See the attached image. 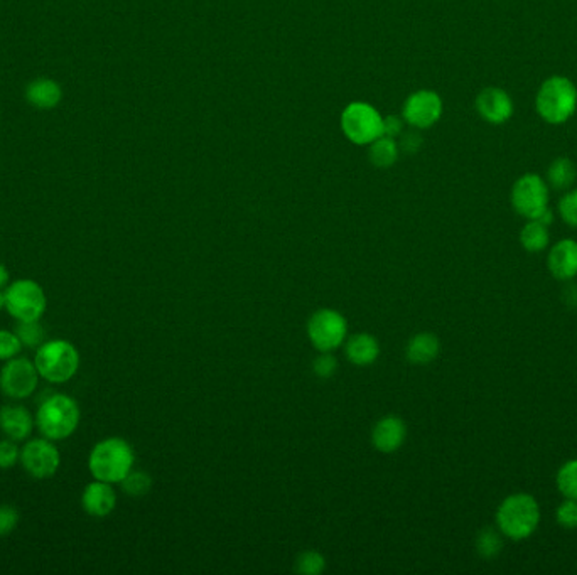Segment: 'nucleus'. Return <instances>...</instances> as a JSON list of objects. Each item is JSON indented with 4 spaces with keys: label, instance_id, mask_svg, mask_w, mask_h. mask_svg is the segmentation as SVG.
I'll return each mask as SVG.
<instances>
[{
    "label": "nucleus",
    "instance_id": "5",
    "mask_svg": "<svg viewBox=\"0 0 577 575\" xmlns=\"http://www.w3.org/2000/svg\"><path fill=\"white\" fill-rule=\"evenodd\" d=\"M536 107L538 115L549 124L567 122L576 113V84L565 76H550L538 88Z\"/></svg>",
    "mask_w": 577,
    "mask_h": 575
},
{
    "label": "nucleus",
    "instance_id": "18",
    "mask_svg": "<svg viewBox=\"0 0 577 575\" xmlns=\"http://www.w3.org/2000/svg\"><path fill=\"white\" fill-rule=\"evenodd\" d=\"M344 353L350 363L357 367H370L380 357V344L368 332H358L346 341Z\"/></svg>",
    "mask_w": 577,
    "mask_h": 575
},
{
    "label": "nucleus",
    "instance_id": "17",
    "mask_svg": "<svg viewBox=\"0 0 577 575\" xmlns=\"http://www.w3.org/2000/svg\"><path fill=\"white\" fill-rule=\"evenodd\" d=\"M34 419L22 405H4L0 409V430L11 440H26L32 434Z\"/></svg>",
    "mask_w": 577,
    "mask_h": 575
},
{
    "label": "nucleus",
    "instance_id": "2",
    "mask_svg": "<svg viewBox=\"0 0 577 575\" xmlns=\"http://www.w3.org/2000/svg\"><path fill=\"white\" fill-rule=\"evenodd\" d=\"M538 523L540 507L532 494H510L496 509L498 530L515 542L532 536Z\"/></svg>",
    "mask_w": 577,
    "mask_h": 575
},
{
    "label": "nucleus",
    "instance_id": "24",
    "mask_svg": "<svg viewBox=\"0 0 577 575\" xmlns=\"http://www.w3.org/2000/svg\"><path fill=\"white\" fill-rule=\"evenodd\" d=\"M555 484L564 498L577 500V459L567 461L565 464L559 467L557 476H555Z\"/></svg>",
    "mask_w": 577,
    "mask_h": 575
},
{
    "label": "nucleus",
    "instance_id": "6",
    "mask_svg": "<svg viewBox=\"0 0 577 575\" xmlns=\"http://www.w3.org/2000/svg\"><path fill=\"white\" fill-rule=\"evenodd\" d=\"M4 297H5V311L19 323L40 321L48 307L44 288L36 280H31V279L14 280L9 288H5Z\"/></svg>",
    "mask_w": 577,
    "mask_h": 575
},
{
    "label": "nucleus",
    "instance_id": "35",
    "mask_svg": "<svg viewBox=\"0 0 577 575\" xmlns=\"http://www.w3.org/2000/svg\"><path fill=\"white\" fill-rule=\"evenodd\" d=\"M402 130V122L397 117H388L384 119V136L386 137H395Z\"/></svg>",
    "mask_w": 577,
    "mask_h": 575
},
{
    "label": "nucleus",
    "instance_id": "11",
    "mask_svg": "<svg viewBox=\"0 0 577 575\" xmlns=\"http://www.w3.org/2000/svg\"><path fill=\"white\" fill-rule=\"evenodd\" d=\"M19 463L31 478L48 480L58 473L61 464V456L55 446V440L46 438H32L21 449Z\"/></svg>",
    "mask_w": 577,
    "mask_h": 575
},
{
    "label": "nucleus",
    "instance_id": "33",
    "mask_svg": "<svg viewBox=\"0 0 577 575\" xmlns=\"http://www.w3.org/2000/svg\"><path fill=\"white\" fill-rule=\"evenodd\" d=\"M19 511L13 505H0V536L13 534L19 525Z\"/></svg>",
    "mask_w": 577,
    "mask_h": 575
},
{
    "label": "nucleus",
    "instance_id": "20",
    "mask_svg": "<svg viewBox=\"0 0 577 575\" xmlns=\"http://www.w3.org/2000/svg\"><path fill=\"white\" fill-rule=\"evenodd\" d=\"M440 351V341L432 332H419L407 344L405 357L413 365L432 363Z\"/></svg>",
    "mask_w": 577,
    "mask_h": 575
},
{
    "label": "nucleus",
    "instance_id": "19",
    "mask_svg": "<svg viewBox=\"0 0 577 575\" xmlns=\"http://www.w3.org/2000/svg\"><path fill=\"white\" fill-rule=\"evenodd\" d=\"M26 98H28L29 103L36 109H55L63 98V90L55 80L40 78V80L29 83L28 88H26Z\"/></svg>",
    "mask_w": 577,
    "mask_h": 575
},
{
    "label": "nucleus",
    "instance_id": "25",
    "mask_svg": "<svg viewBox=\"0 0 577 575\" xmlns=\"http://www.w3.org/2000/svg\"><path fill=\"white\" fill-rule=\"evenodd\" d=\"M502 548H503V540L500 530L496 532L493 528H484L476 536V552L483 559H493L502 552Z\"/></svg>",
    "mask_w": 577,
    "mask_h": 575
},
{
    "label": "nucleus",
    "instance_id": "23",
    "mask_svg": "<svg viewBox=\"0 0 577 575\" xmlns=\"http://www.w3.org/2000/svg\"><path fill=\"white\" fill-rule=\"evenodd\" d=\"M397 155H399V152H397V144L394 142V138L382 136V137L371 142L368 157H370L371 164L375 167L385 169V167L395 164Z\"/></svg>",
    "mask_w": 577,
    "mask_h": 575
},
{
    "label": "nucleus",
    "instance_id": "29",
    "mask_svg": "<svg viewBox=\"0 0 577 575\" xmlns=\"http://www.w3.org/2000/svg\"><path fill=\"white\" fill-rule=\"evenodd\" d=\"M22 348L24 346L15 332L9 329H0V361H9L19 357Z\"/></svg>",
    "mask_w": 577,
    "mask_h": 575
},
{
    "label": "nucleus",
    "instance_id": "31",
    "mask_svg": "<svg viewBox=\"0 0 577 575\" xmlns=\"http://www.w3.org/2000/svg\"><path fill=\"white\" fill-rule=\"evenodd\" d=\"M559 213L567 225L577 228V190L564 194L559 201Z\"/></svg>",
    "mask_w": 577,
    "mask_h": 575
},
{
    "label": "nucleus",
    "instance_id": "4",
    "mask_svg": "<svg viewBox=\"0 0 577 575\" xmlns=\"http://www.w3.org/2000/svg\"><path fill=\"white\" fill-rule=\"evenodd\" d=\"M80 351L67 340L44 341L36 349L34 365L40 376L49 384H67L80 370Z\"/></svg>",
    "mask_w": 577,
    "mask_h": 575
},
{
    "label": "nucleus",
    "instance_id": "30",
    "mask_svg": "<svg viewBox=\"0 0 577 575\" xmlns=\"http://www.w3.org/2000/svg\"><path fill=\"white\" fill-rule=\"evenodd\" d=\"M555 518L563 528H567V530L577 528V500L565 498V501H563L557 508Z\"/></svg>",
    "mask_w": 577,
    "mask_h": 575
},
{
    "label": "nucleus",
    "instance_id": "14",
    "mask_svg": "<svg viewBox=\"0 0 577 575\" xmlns=\"http://www.w3.org/2000/svg\"><path fill=\"white\" fill-rule=\"evenodd\" d=\"M405 438H407V425L395 415L384 417L371 430V444L375 446L377 451L384 454L399 451Z\"/></svg>",
    "mask_w": 577,
    "mask_h": 575
},
{
    "label": "nucleus",
    "instance_id": "26",
    "mask_svg": "<svg viewBox=\"0 0 577 575\" xmlns=\"http://www.w3.org/2000/svg\"><path fill=\"white\" fill-rule=\"evenodd\" d=\"M15 334L29 349H38L42 342L46 341V331L41 326L40 321H24L19 323L15 329Z\"/></svg>",
    "mask_w": 577,
    "mask_h": 575
},
{
    "label": "nucleus",
    "instance_id": "37",
    "mask_svg": "<svg viewBox=\"0 0 577 575\" xmlns=\"http://www.w3.org/2000/svg\"><path fill=\"white\" fill-rule=\"evenodd\" d=\"M5 309V297H4V292L0 290V311Z\"/></svg>",
    "mask_w": 577,
    "mask_h": 575
},
{
    "label": "nucleus",
    "instance_id": "22",
    "mask_svg": "<svg viewBox=\"0 0 577 575\" xmlns=\"http://www.w3.org/2000/svg\"><path fill=\"white\" fill-rule=\"evenodd\" d=\"M577 178V169L574 163L567 157L555 159L547 169V181L555 190H569Z\"/></svg>",
    "mask_w": 577,
    "mask_h": 575
},
{
    "label": "nucleus",
    "instance_id": "9",
    "mask_svg": "<svg viewBox=\"0 0 577 575\" xmlns=\"http://www.w3.org/2000/svg\"><path fill=\"white\" fill-rule=\"evenodd\" d=\"M511 206L527 219H536L549 208V184L537 174H523L511 188Z\"/></svg>",
    "mask_w": 577,
    "mask_h": 575
},
{
    "label": "nucleus",
    "instance_id": "10",
    "mask_svg": "<svg viewBox=\"0 0 577 575\" xmlns=\"http://www.w3.org/2000/svg\"><path fill=\"white\" fill-rule=\"evenodd\" d=\"M40 378L41 376L34 361H29L28 358L15 357L5 361L0 370V390L7 398L24 400L36 392Z\"/></svg>",
    "mask_w": 577,
    "mask_h": 575
},
{
    "label": "nucleus",
    "instance_id": "21",
    "mask_svg": "<svg viewBox=\"0 0 577 575\" xmlns=\"http://www.w3.org/2000/svg\"><path fill=\"white\" fill-rule=\"evenodd\" d=\"M550 234L549 226L537 219H528L520 232V243L522 247L530 253H538L549 247Z\"/></svg>",
    "mask_w": 577,
    "mask_h": 575
},
{
    "label": "nucleus",
    "instance_id": "16",
    "mask_svg": "<svg viewBox=\"0 0 577 575\" xmlns=\"http://www.w3.org/2000/svg\"><path fill=\"white\" fill-rule=\"evenodd\" d=\"M547 269L557 280H571L577 277V242L564 238L550 248Z\"/></svg>",
    "mask_w": 577,
    "mask_h": 575
},
{
    "label": "nucleus",
    "instance_id": "28",
    "mask_svg": "<svg viewBox=\"0 0 577 575\" xmlns=\"http://www.w3.org/2000/svg\"><path fill=\"white\" fill-rule=\"evenodd\" d=\"M326 567V559L316 550H306L296 562V571L299 574L319 575Z\"/></svg>",
    "mask_w": 577,
    "mask_h": 575
},
{
    "label": "nucleus",
    "instance_id": "12",
    "mask_svg": "<svg viewBox=\"0 0 577 575\" xmlns=\"http://www.w3.org/2000/svg\"><path fill=\"white\" fill-rule=\"evenodd\" d=\"M442 115V100L438 93L421 90L407 98L404 105V119L407 124L417 128H429L436 124Z\"/></svg>",
    "mask_w": 577,
    "mask_h": 575
},
{
    "label": "nucleus",
    "instance_id": "13",
    "mask_svg": "<svg viewBox=\"0 0 577 575\" xmlns=\"http://www.w3.org/2000/svg\"><path fill=\"white\" fill-rule=\"evenodd\" d=\"M476 110L488 124H505L513 115V102L505 90L490 86L476 96Z\"/></svg>",
    "mask_w": 577,
    "mask_h": 575
},
{
    "label": "nucleus",
    "instance_id": "1",
    "mask_svg": "<svg viewBox=\"0 0 577 575\" xmlns=\"http://www.w3.org/2000/svg\"><path fill=\"white\" fill-rule=\"evenodd\" d=\"M136 456L132 446L120 438L100 440L90 452L88 469L98 481L117 484L132 471Z\"/></svg>",
    "mask_w": 577,
    "mask_h": 575
},
{
    "label": "nucleus",
    "instance_id": "34",
    "mask_svg": "<svg viewBox=\"0 0 577 575\" xmlns=\"http://www.w3.org/2000/svg\"><path fill=\"white\" fill-rule=\"evenodd\" d=\"M338 370V361L331 353H321L313 363V371L319 378H331Z\"/></svg>",
    "mask_w": 577,
    "mask_h": 575
},
{
    "label": "nucleus",
    "instance_id": "3",
    "mask_svg": "<svg viewBox=\"0 0 577 575\" xmlns=\"http://www.w3.org/2000/svg\"><path fill=\"white\" fill-rule=\"evenodd\" d=\"M82 420L80 405L75 398L65 394H55L42 400L36 411L34 422L40 429L42 438L49 440H65L71 438Z\"/></svg>",
    "mask_w": 577,
    "mask_h": 575
},
{
    "label": "nucleus",
    "instance_id": "7",
    "mask_svg": "<svg viewBox=\"0 0 577 575\" xmlns=\"http://www.w3.org/2000/svg\"><path fill=\"white\" fill-rule=\"evenodd\" d=\"M343 134L358 146H367L384 136V119L368 103H351L342 115Z\"/></svg>",
    "mask_w": 577,
    "mask_h": 575
},
{
    "label": "nucleus",
    "instance_id": "32",
    "mask_svg": "<svg viewBox=\"0 0 577 575\" xmlns=\"http://www.w3.org/2000/svg\"><path fill=\"white\" fill-rule=\"evenodd\" d=\"M21 449L17 447L15 440L4 438L0 440V469H11L19 463Z\"/></svg>",
    "mask_w": 577,
    "mask_h": 575
},
{
    "label": "nucleus",
    "instance_id": "27",
    "mask_svg": "<svg viewBox=\"0 0 577 575\" xmlns=\"http://www.w3.org/2000/svg\"><path fill=\"white\" fill-rule=\"evenodd\" d=\"M122 490L132 498H142L151 491L152 478L142 471H130L124 480L120 481Z\"/></svg>",
    "mask_w": 577,
    "mask_h": 575
},
{
    "label": "nucleus",
    "instance_id": "15",
    "mask_svg": "<svg viewBox=\"0 0 577 575\" xmlns=\"http://www.w3.org/2000/svg\"><path fill=\"white\" fill-rule=\"evenodd\" d=\"M82 507L90 517H109L117 507V494L111 482L95 480L90 482L82 494Z\"/></svg>",
    "mask_w": 577,
    "mask_h": 575
},
{
    "label": "nucleus",
    "instance_id": "8",
    "mask_svg": "<svg viewBox=\"0 0 577 575\" xmlns=\"http://www.w3.org/2000/svg\"><path fill=\"white\" fill-rule=\"evenodd\" d=\"M346 319L334 309H321L311 315L307 323L309 341L319 353H333L338 349L346 340Z\"/></svg>",
    "mask_w": 577,
    "mask_h": 575
},
{
    "label": "nucleus",
    "instance_id": "36",
    "mask_svg": "<svg viewBox=\"0 0 577 575\" xmlns=\"http://www.w3.org/2000/svg\"><path fill=\"white\" fill-rule=\"evenodd\" d=\"M9 279H11V275H9L7 267L0 261V288H4V286L9 282Z\"/></svg>",
    "mask_w": 577,
    "mask_h": 575
}]
</instances>
